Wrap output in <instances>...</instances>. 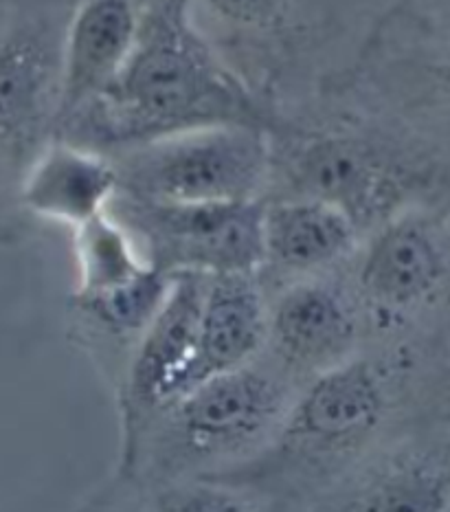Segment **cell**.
<instances>
[{
    "instance_id": "1",
    "label": "cell",
    "mask_w": 450,
    "mask_h": 512,
    "mask_svg": "<svg viewBox=\"0 0 450 512\" xmlns=\"http://www.w3.org/2000/svg\"><path fill=\"white\" fill-rule=\"evenodd\" d=\"M73 124L90 128L86 148L130 150L198 128H264V113L194 27L189 0H152L119 82Z\"/></svg>"
},
{
    "instance_id": "2",
    "label": "cell",
    "mask_w": 450,
    "mask_h": 512,
    "mask_svg": "<svg viewBox=\"0 0 450 512\" xmlns=\"http://www.w3.org/2000/svg\"><path fill=\"white\" fill-rule=\"evenodd\" d=\"M398 374L387 359L356 354L312 378L253 471L332 484L374 451L396 403Z\"/></svg>"
},
{
    "instance_id": "3",
    "label": "cell",
    "mask_w": 450,
    "mask_h": 512,
    "mask_svg": "<svg viewBox=\"0 0 450 512\" xmlns=\"http://www.w3.org/2000/svg\"><path fill=\"white\" fill-rule=\"evenodd\" d=\"M123 196L150 203L262 200L270 146L260 126H211L123 150L115 161Z\"/></svg>"
},
{
    "instance_id": "4",
    "label": "cell",
    "mask_w": 450,
    "mask_h": 512,
    "mask_svg": "<svg viewBox=\"0 0 450 512\" xmlns=\"http://www.w3.org/2000/svg\"><path fill=\"white\" fill-rule=\"evenodd\" d=\"M295 398L284 378L255 365L209 378L161 414L167 466L183 480L266 447Z\"/></svg>"
},
{
    "instance_id": "5",
    "label": "cell",
    "mask_w": 450,
    "mask_h": 512,
    "mask_svg": "<svg viewBox=\"0 0 450 512\" xmlns=\"http://www.w3.org/2000/svg\"><path fill=\"white\" fill-rule=\"evenodd\" d=\"M115 205L145 260L167 275H257L266 264L262 200L178 205L119 194Z\"/></svg>"
},
{
    "instance_id": "6",
    "label": "cell",
    "mask_w": 450,
    "mask_h": 512,
    "mask_svg": "<svg viewBox=\"0 0 450 512\" xmlns=\"http://www.w3.org/2000/svg\"><path fill=\"white\" fill-rule=\"evenodd\" d=\"M299 512H450V442L409 433L374 449Z\"/></svg>"
},
{
    "instance_id": "7",
    "label": "cell",
    "mask_w": 450,
    "mask_h": 512,
    "mask_svg": "<svg viewBox=\"0 0 450 512\" xmlns=\"http://www.w3.org/2000/svg\"><path fill=\"white\" fill-rule=\"evenodd\" d=\"M209 275L178 273L159 315L145 328L123 383L126 407V462L152 416H161L185 392L194 361L198 324Z\"/></svg>"
},
{
    "instance_id": "8",
    "label": "cell",
    "mask_w": 450,
    "mask_h": 512,
    "mask_svg": "<svg viewBox=\"0 0 450 512\" xmlns=\"http://www.w3.org/2000/svg\"><path fill=\"white\" fill-rule=\"evenodd\" d=\"M62 44L31 22H5L0 38V137L7 165L22 172L58 128Z\"/></svg>"
},
{
    "instance_id": "9",
    "label": "cell",
    "mask_w": 450,
    "mask_h": 512,
    "mask_svg": "<svg viewBox=\"0 0 450 512\" xmlns=\"http://www.w3.org/2000/svg\"><path fill=\"white\" fill-rule=\"evenodd\" d=\"M450 273V255L440 227L431 218L400 211L360 255L356 284L365 304L382 317H400L431 304Z\"/></svg>"
},
{
    "instance_id": "10",
    "label": "cell",
    "mask_w": 450,
    "mask_h": 512,
    "mask_svg": "<svg viewBox=\"0 0 450 512\" xmlns=\"http://www.w3.org/2000/svg\"><path fill=\"white\" fill-rule=\"evenodd\" d=\"M295 194L343 209L360 231L378 229L404 196L396 165L358 139L323 137L299 152L290 170Z\"/></svg>"
},
{
    "instance_id": "11",
    "label": "cell",
    "mask_w": 450,
    "mask_h": 512,
    "mask_svg": "<svg viewBox=\"0 0 450 512\" xmlns=\"http://www.w3.org/2000/svg\"><path fill=\"white\" fill-rule=\"evenodd\" d=\"M358 335L352 299L325 280L288 286L268 315V343L279 363L310 381L354 359Z\"/></svg>"
},
{
    "instance_id": "12",
    "label": "cell",
    "mask_w": 450,
    "mask_h": 512,
    "mask_svg": "<svg viewBox=\"0 0 450 512\" xmlns=\"http://www.w3.org/2000/svg\"><path fill=\"white\" fill-rule=\"evenodd\" d=\"M141 14L130 0H86L62 42L58 128H69L112 86L137 49Z\"/></svg>"
},
{
    "instance_id": "13",
    "label": "cell",
    "mask_w": 450,
    "mask_h": 512,
    "mask_svg": "<svg viewBox=\"0 0 450 512\" xmlns=\"http://www.w3.org/2000/svg\"><path fill=\"white\" fill-rule=\"evenodd\" d=\"M121 192L117 163L69 139L51 141L22 172L20 205L73 231L104 216Z\"/></svg>"
},
{
    "instance_id": "14",
    "label": "cell",
    "mask_w": 450,
    "mask_h": 512,
    "mask_svg": "<svg viewBox=\"0 0 450 512\" xmlns=\"http://www.w3.org/2000/svg\"><path fill=\"white\" fill-rule=\"evenodd\" d=\"M255 277L249 273L209 277L183 396L213 376L253 365L264 348L270 310Z\"/></svg>"
},
{
    "instance_id": "15",
    "label": "cell",
    "mask_w": 450,
    "mask_h": 512,
    "mask_svg": "<svg viewBox=\"0 0 450 512\" xmlns=\"http://www.w3.org/2000/svg\"><path fill=\"white\" fill-rule=\"evenodd\" d=\"M360 229L343 209L308 196H288L264 209L266 264L308 275L339 264L358 244Z\"/></svg>"
},
{
    "instance_id": "16",
    "label": "cell",
    "mask_w": 450,
    "mask_h": 512,
    "mask_svg": "<svg viewBox=\"0 0 450 512\" xmlns=\"http://www.w3.org/2000/svg\"><path fill=\"white\" fill-rule=\"evenodd\" d=\"M75 262L73 302L115 293L152 269L137 240L112 211L75 229Z\"/></svg>"
},
{
    "instance_id": "17",
    "label": "cell",
    "mask_w": 450,
    "mask_h": 512,
    "mask_svg": "<svg viewBox=\"0 0 450 512\" xmlns=\"http://www.w3.org/2000/svg\"><path fill=\"white\" fill-rule=\"evenodd\" d=\"M172 282L174 275H167L152 266L126 288H119L104 297L86 299V302H75V306L110 335L141 337L163 308Z\"/></svg>"
},
{
    "instance_id": "18",
    "label": "cell",
    "mask_w": 450,
    "mask_h": 512,
    "mask_svg": "<svg viewBox=\"0 0 450 512\" xmlns=\"http://www.w3.org/2000/svg\"><path fill=\"white\" fill-rule=\"evenodd\" d=\"M154 512H262L249 486L222 477H185L161 486L154 495Z\"/></svg>"
},
{
    "instance_id": "19",
    "label": "cell",
    "mask_w": 450,
    "mask_h": 512,
    "mask_svg": "<svg viewBox=\"0 0 450 512\" xmlns=\"http://www.w3.org/2000/svg\"><path fill=\"white\" fill-rule=\"evenodd\" d=\"M205 3L231 25L273 29L284 20L290 0H205Z\"/></svg>"
},
{
    "instance_id": "20",
    "label": "cell",
    "mask_w": 450,
    "mask_h": 512,
    "mask_svg": "<svg viewBox=\"0 0 450 512\" xmlns=\"http://www.w3.org/2000/svg\"><path fill=\"white\" fill-rule=\"evenodd\" d=\"M437 82H440V93L446 99V106L450 110V31L444 40L440 62H437Z\"/></svg>"
}]
</instances>
